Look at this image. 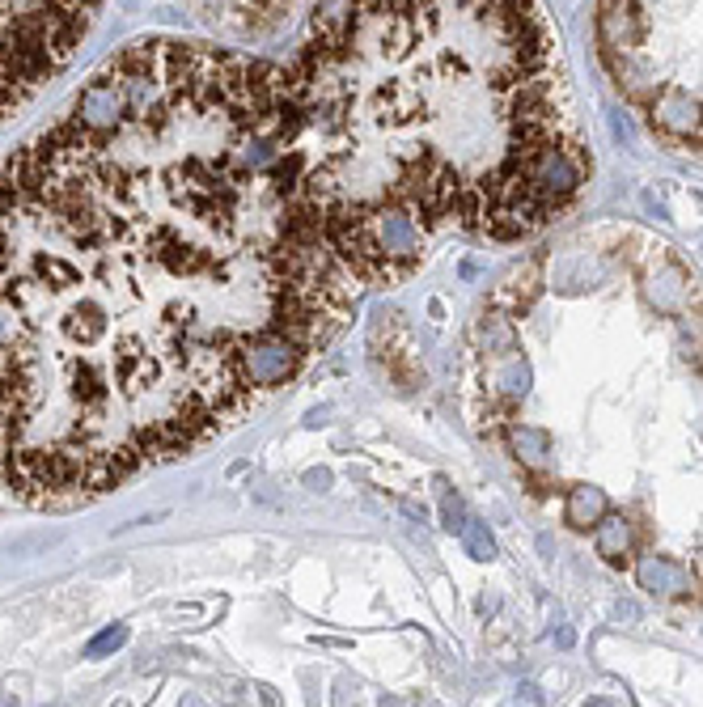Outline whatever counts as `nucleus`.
Here are the masks:
<instances>
[{
  "label": "nucleus",
  "mask_w": 703,
  "mask_h": 707,
  "mask_svg": "<svg viewBox=\"0 0 703 707\" xmlns=\"http://www.w3.org/2000/svg\"><path fill=\"white\" fill-rule=\"evenodd\" d=\"M356 292L284 69L199 39L124 47L0 161V504L102 496L221 436Z\"/></svg>",
  "instance_id": "obj_1"
},
{
  "label": "nucleus",
  "mask_w": 703,
  "mask_h": 707,
  "mask_svg": "<svg viewBox=\"0 0 703 707\" xmlns=\"http://www.w3.org/2000/svg\"><path fill=\"white\" fill-rule=\"evenodd\" d=\"M318 221L356 284L441 237L522 242L593 179L538 0H314L284 69Z\"/></svg>",
  "instance_id": "obj_2"
},
{
  "label": "nucleus",
  "mask_w": 703,
  "mask_h": 707,
  "mask_svg": "<svg viewBox=\"0 0 703 707\" xmlns=\"http://www.w3.org/2000/svg\"><path fill=\"white\" fill-rule=\"evenodd\" d=\"M597 56L648 132L703 157V0H597Z\"/></svg>",
  "instance_id": "obj_3"
},
{
  "label": "nucleus",
  "mask_w": 703,
  "mask_h": 707,
  "mask_svg": "<svg viewBox=\"0 0 703 707\" xmlns=\"http://www.w3.org/2000/svg\"><path fill=\"white\" fill-rule=\"evenodd\" d=\"M106 0H0V124L69 69Z\"/></svg>",
  "instance_id": "obj_4"
},
{
  "label": "nucleus",
  "mask_w": 703,
  "mask_h": 707,
  "mask_svg": "<svg viewBox=\"0 0 703 707\" xmlns=\"http://www.w3.org/2000/svg\"><path fill=\"white\" fill-rule=\"evenodd\" d=\"M182 5L204 26L263 39V34H276L301 0H182Z\"/></svg>",
  "instance_id": "obj_5"
},
{
  "label": "nucleus",
  "mask_w": 703,
  "mask_h": 707,
  "mask_svg": "<svg viewBox=\"0 0 703 707\" xmlns=\"http://www.w3.org/2000/svg\"><path fill=\"white\" fill-rule=\"evenodd\" d=\"M124 639H127V627H111V631H102L97 639H89V648L85 652H89V656H106V652H115Z\"/></svg>",
  "instance_id": "obj_6"
},
{
  "label": "nucleus",
  "mask_w": 703,
  "mask_h": 707,
  "mask_svg": "<svg viewBox=\"0 0 703 707\" xmlns=\"http://www.w3.org/2000/svg\"><path fill=\"white\" fill-rule=\"evenodd\" d=\"M467 546H470L475 555H479V559H492V538L483 534L479 521H470V529H467Z\"/></svg>",
  "instance_id": "obj_7"
},
{
  "label": "nucleus",
  "mask_w": 703,
  "mask_h": 707,
  "mask_svg": "<svg viewBox=\"0 0 703 707\" xmlns=\"http://www.w3.org/2000/svg\"><path fill=\"white\" fill-rule=\"evenodd\" d=\"M0 707H5V703H0Z\"/></svg>",
  "instance_id": "obj_8"
}]
</instances>
